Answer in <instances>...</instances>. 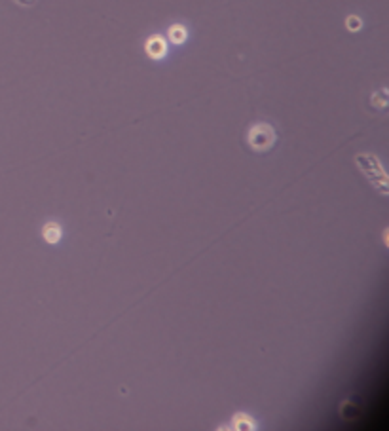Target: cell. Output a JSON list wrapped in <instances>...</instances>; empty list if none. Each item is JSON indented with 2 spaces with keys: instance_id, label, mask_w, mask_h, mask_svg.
<instances>
[{
  "instance_id": "6da1fadb",
  "label": "cell",
  "mask_w": 389,
  "mask_h": 431,
  "mask_svg": "<svg viewBox=\"0 0 389 431\" xmlns=\"http://www.w3.org/2000/svg\"><path fill=\"white\" fill-rule=\"evenodd\" d=\"M355 163H357V167L367 175V179H369L370 182H372L384 196H388L389 179H388V173L384 171V167H382L378 156H374V154H370V152H361V154L355 156Z\"/></svg>"
},
{
  "instance_id": "7a4b0ae2",
  "label": "cell",
  "mask_w": 389,
  "mask_h": 431,
  "mask_svg": "<svg viewBox=\"0 0 389 431\" xmlns=\"http://www.w3.org/2000/svg\"><path fill=\"white\" fill-rule=\"evenodd\" d=\"M249 144L251 148L256 152H264V150H270L272 144L275 143V131L270 124H254L253 127L249 129Z\"/></svg>"
},
{
  "instance_id": "3957f363",
  "label": "cell",
  "mask_w": 389,
  "mask_h": 431,
  "mask_svg": "<svg viewBox=\"0 0 389 431\" xmlns=\"http://www.w3.org/2000/svg\"><path fill=\"white\" fill-rule=\"evenodd\" d=\"M146 54H148L152 59L163 57V55L167 54V44H165L163 36L154 35V36H150V38L146 40Z\"/></svg>"
},
{
  "instance_id": "277c9868",
  "label": "cell",
  "mask_w": 389,
  "mask_h": 431,
  "mask_svg": "<svg viewBox=\"0 0 389 431\" xmlns=\"http://www.w3.org/2000/svg\"><path fill=\"white\" fill-rule=\"evenodd\" d=\"M42 235H44V239H46L48 243H57L59 239H61V228H59L57 224H53V222H48V224L42 228Z\"/></svg>"
},
{
  "instance_id": "5b68a950",
  "label": "cell",
  "mask_w": 389,
  "mask_h": 431,
  "mask_svg": "<svg viewBox=\"0 0 389 431\" xmlns=\"http://www.w3.org/2000/svg\"><path fill=\"white\" fill-rule=\"evenodd\" d=\"M232 422H233V428H237V430H254L253 418L247 416V414H243V412L235 414L232 418Z\"/></svg>"
},
{
  "instance_id": "8992f818",
  "label": "cell",
  "mask_w": 389,
  "mask_h": 431,
  "mask_svg": "<svg viewBox=\"0 0 389 431\" xmlns=\"http://www.w3.org/2000/svg\"><path fill=\"white\" fill-rule=\"evenodd\" d=\"M169 38H171V42H175V44H182V42L186 40V29H184L182 25H173V27L169 29Z\"/></svg>"
},
{
  "instance_id": "52a82bcc",
  "label": "cell",
  "mask_w": 389,
  "mask_h": 431,
  "mask_svg": "<svg viewBox=\"0 0 389 431\" xmlns=\"http://www.w3.org/2000/svg\"><path fill=\"white\" fill-rule=\"evenodd\" d=\"M372 101H378V103H374L378 108H386V105H388V99H386V90H382L380 93L372 95Z\"/></svg>"
},
{
  "instance_id": "ba28073f",
  "label": "cell",
  "mask_w": 389,
  "mask_h": 431,
  "mask_svg": "<svg viewBox=\"0 0 389 431\" xmlns=\"http://www.w3.org/2000/svg\"><path fill=\"white\" fill-rule=\"evenodd\" d=\"M346 25H348V29H350L351 33H355V31H359V29H361V19H359V18H355V16H350V18L346 19Z\"/></svg>"
},
{
  "instance_id": "9c48e42d",
  "label": "cell",
  "mask_w": 389,
  "mask_h": 431,
  "mask_svg": "<svg viewBox=\"0 0 389 431\" xmlns=\"http://www.w3.org/2000/svg\"><path fill=\"white\" fill-rule=\"evenodd\" d=\"M16 4H19V6H33V4H36V0H14Z\"/></svg>"
}]
</instances>
